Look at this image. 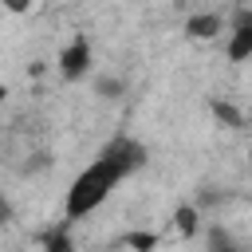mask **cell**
<instances>
[{"instance_id": "cell-1", "label": "cell", "mask_w": 252, "mask_h": 252, "mask_svg": "<svg viewBox=\"0 0 252 252\" xmlns=\"http://www.w3.org/2000/svg\"><path fill=\"white\" fill-rule=\"evenodd\" d=\"M142 165H146V146L134 142V138H114V142L71 181L67 201H63V217H67V220H79V217L94 213V209L114 193V185H118L122 177L138 173Z\"/></svg>"}, {"instance_id": "cell-2", "label": "cell", "mask_w": 252, "mask_h": 252, "mask_svg": "<svg viewBox=\"0 0 252 252\" xmlns=\"http://www.w3.org/2000/svg\"><path fill=\"white\" fill-rule=\"evenodd\" d=\"M59 75L67 79V83H75V79H83L87 71H91V63H94V51H91V39L87 35H75L71 43H63L59 47Z\"/></svg>"}, {"instance_id": "cell-3", "label": "cell", "mask_w": 252, "mask_h": 252, "mask_svg": "<svg viewBox=\"0 0 252 252\" xmlns=\"http://www.w3.org/2000/svg\"><path fill=\"white\" fill-rule=\"evenodd\" d=\"M220 28H224L220 12H193V16L185 20V35H189V39H197V43L217 39V35H220Z\"/></svg>"}, {"instance_id": "cell-4", "label": "cell", "mask_w": 252, "mask_h": 252, "mask_svg": "<svg viewBox=\"0 0 252 252\" xmlns=\"http://www.w3.org/2000/svg\"><path fill=\"white\" fill-rule=\"evenodd\" d=\"M126 91H130V83H126L122 75H110V71L94 75V98H102V102H118V98H126Z\"/></svg>"}, {"instance_id": "cell-5", "label": "cell", "mask_w": 252, "mask_h": 252, "mask_svg": "<svg viewBox=\"0 0 252 252\" xmlns=\"http://www.w3.org/2000/svg\"><path fill=\"white\" fill-rule=\"evenodd\" d=\"M209 114L224 126V130H244V110L228 98H209Z\"/></svg>"}, {"instance_id": "cell-6", "label": "cell", "mask_w": 252, "mask_h": 252, "mask_svg": "<svg viewBox=\"0 0 252 252\" xmlns=\"http://www.w3.org/2000/svg\"><path fill=\"white\" fill-rule=\"evenodd\" d=\"M173 228H177V236H197L201 232V209L197 205H177L173 209Z\"/></svg>"}, {"instance_id": "cell-7", "label": "cell", "mask_w": 252, "mask_h": 252, "mask_svg": "<svg viewBox=\"0 0 252 252\" xmlns=\"http://www.w3.org/2000/svg\"><path fill=\"white\" fill-rule=\"evenodd\" d=\"M209 252H252V248L240 244L224 224H213V228H209Z\"/></svg>"}, {"instance_id": "cell-8", "label": "cell", "mask_w": 252, "mask_h": 252, "mask_svg": "<svg viewBox=\"0 0 252 252\" xmlns=\"http://www.w3.org/2000/svg\"><path fill=\"white\" fill-rule=\"evenodd\" d=\"M228 59H232V63L252 59V24H248V28H236V32L228 35Z\"/></svg>"}, {"instance_id": "cell-9", "label": "cell", "mask_w": 252, "mask_h": 252, "mask_svg": "<svg viewBox=\"0 0 252 252\" xmlns=\"http://www.w3.org/2000/svg\"><path fill=\"white\" fill-rule=\"evenodd\" d=\"M122 244H126L130 252H158V232H150V228H130V232L122 236Z\"/></svg>"}, {"instance_id": "cell-10", "label": "cell", "mask_w": 252, "mask_h": 252, "mask_svg": "<svg viewBox=\"0 0 252 252\" xmlns=\"http://www.w3.org/2000/svg\"><path fill=\"white\" fill-rule=\"evenodd\" d=\"M43 252H75V240H71V232H67V220L55 224V228L43 236Z\"/></svg>"}, {"instance_id": "cell-11", "label": "cell", "mask_w": 252, "mask_h": 252, "mask_svg": "<svg viewBox=\"0 0 252 252\" xmlns=\"http://www.w3.org/2000/svg\"><path fill=\"white\" fill-rule=\"evenodd\" d=\"M43 169H51V150H35V154H28V161L20 165V173H24V177L43 173Z\"/></svg>"}, {"instance_id": "cell-12", "label": "cell", "mask_w": 252, "mask_h": 252, "mask_svg": "<svg viewBox=\"0 0 252 252\" xmlns=\"http://www.w3.org/2000/svg\"><path fill=\"white\" fill-rule=\"evenodd\" d=\"M228 201H232L228 193H217L213 185H205V189L197 193V201H193V205H197V209H217V205H228Z\"/></svg>"}, {"instance_id": "cell-13", "label": "cell", "mask_w": 252, "mask_h": 252, "mask_svg": "<svg viewBox=\"0 0 252 252\" xmlns=\"http://www.w3.org/2000/svg\"><path fill=\"white\" fill-rule=\"evenodd\" d=\"M12 217H16V213H12V205H8V197L0 193V224H12Z\"/></svg>"}, {"instance_id": "cell-14", "label": "cell", "mask_w": 252, "mask_h": 252, "mask_svg": "<svg viewBox=\"0 0 252 252\" xmlns=\"http://www.w3.org/2000/svg\"><path fill=\"white\" fill-rule=\"evenodd\" d=\"M28 75H32V79H39V75H43V63H39V59H35V63H28Z\"/></svg>"}, {"instance_id": "cell-15", "label": "cell", "mask_w": 252, "mask_h": 252, "mask_svg": "<svg viewBox=\"0 0 252 252\" xmlns=\"http://www.w3.org/2000/svg\"><path fill=\"white\" fill-rule=\"evenodd\" d=\"M4 98H8V87H4V83H0V102H4Z\"/></svg>"}, {"instance_id": "cell-16", "label": "cell", "mask_w": 252, "mask_h": 252, "mask_svg": "<svg viewBox=\"0 0 252 252\" xmlns=\"http://www.w3.org/2000/svg\"><path fill=\"white\" fill-rule=\"evenodd\" d=\"M248 161H252V150H248Z\"/></svg>"}, {"instance_id": "cell-17", "label": "cell", "mask_w": 252, "mask_h": 252, "mask_svg": "<svg viewBox=\"0 0 252 252\" xmlns=\"http://www.w3.org/2000/svg\"><path fill=\"white\" fill-rule=\"evenodd\" d=\"M248 8H252V4H248Z\"/></svg>"}]
</instances>
